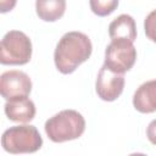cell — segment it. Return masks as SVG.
I'll list each match as a JSON object with an SVG mask.
<instances>
[{
  "label": "cell",
  "mask_w": 156,
  "mask_h": 156,
  "mask_svg": "<svg viewBox=\"0 0 156 156\" xmlns=\"http://www.w3.org/2000/svg\"><path fill=\"white\" fill-rule=\"evenodd\" d=\"M32 57L30 39L20 30H10L1 39L0 62L2 65H26Z\"/></svg>",
  "instance_id": "cell-4"
},
{
  "label": "cell",
  "mask_w": 156,
  "mask_h": 156,
  "mask_svg": "<svg viewBox=\"0 0 156 156\" xmlns=\"http://www.w3.org/2000/svg\"><path fill=\"white\" fill-rule=\"evenodd\" d=\"M124 88L123 73L113 72L105 65L100 68L95 83L98 96L104 101H115L122 94Z\"/></svg>",
  "instance_id": "cell-7"
},
{
  "label": "cell",
  "mask_w": 156,
  "mask_h": 156,
  "mask_svg": "<svg viewBox=\"0 0 156 156\" xmlns=\"http://www.w3.org/2000/svg\"><path fill=\"white\" fill-rule=\"evenodd\" d=\"M1 145L10 154H30L43 145V138L34 126H13L1 136Z\"/></svg>",
  "instance_id": "cell-3"
},
{
  "label": "cell",
  "mask_w": 156,
  "mask_h": 156,
  "mask_svg": "<svg viewBox=\"0 0 156 156\" xmlns=\"http://www.w3.org/2000/svg\"><path fill=\"white\" fill-rule=\"evenodd\" d=\"M118 2L119 0H89L91 11L100 17L111 15L117 9Z\"/></svg>",
  "instance_id": "cell-12"
},
{
  "label": "cell",
  "mask_w": 156,
  "mask_h": 156,
  "mask_svg": "<svg viewBox=\"0 0 156 156\" xmlns=\"http://www.w3.org/2000/svg\"><path fill=\"white\" fill-rule=\"evenodd\" d=\"M37 15L45 22H55L60 20L66 11V0H37Z\"/></svg>",
  "instance_id": "cell-11"
},
{
  "label": "cell",
  "mask_w": 156,
  "mask_h": 156,
  "mask_svg": "<svg viewBox=\"0 0 156 156\" xmlns=\"http://www.w3.org/2000/svg\"><path fill=\"white\" fill-rule=\"evenodd\" d=\"M30 90L32 80L22 71H6L0 77V93L5 100L28 96Z\"/></svg>",
  "instance_id": "cell-6"
},
{
  "label": "cell",
  "mask_w": 156,
  "mask_h": 156,
  "mask_svg": "<svg viewBox=\"0 0 156 156\" xmlns=\"http://www.w3.org/2000/svg\"><path fill=\"white\" fill-rule=\"evenodd\" d=\"M133 106L141 113L156 111V79L143 83L133 96Z\"/></svg>",
  "instance_id": "cell-9"
},
{
  "label": "cell",
  "mask_w": 156,
  "mask_h": 156,
  "mask_svg": "<svg viewBox=\"0 0 156 156\" xmlns=\"http://www.w3.org/2000/svg\"><path fill=\"white\" fill-rule=\"evenodd\" d=\"M45 133L54 143L78 139L85 130V119L76 110H63L45 122Z\"/></svg>",
  "instance_id": "cell-2"
},
{
  "label": "cell",
  "mask_w": 156,
  "mask_h": 156,
  "mask_svg": "<svg viewBox=\"0 0 156 156\" xmlns=\"http://www.w3.org/2000/svg\"><path fill=\"white\" fill-rule=\"evenodd\" d=\"M108 35L113 39H127L134 41L136 39V27L135 21L132 16L123 13L116 17L108 26Z\"/></svg>",
  "instance_id": "cell-10"
},
{
  "label": "cell",
  "mask_w": 156,
  "mask_h": 156,
  "mask_svg": "<svg viewBox=\"0 0 156 156\" xmlns=\"http://www.w3.org/2000/svg\"><path fill=\"white\" fill-rule=\"evenodd\" d=\"M16 2L17 0H0V12L6 13L13 10V7L16 6Z\"/></svg>",
  "instance_id": "cell-15"
},
{
  "label": "cell",
  "mask_w": 156,
  "mask_h": 156,
  "mask_svg": "<svg viewBox=\"0 0 156 156\" xmlns=\"http://www.w3.org/2000/svg\"><path fill=\"white\" fill-rule=\"evenodd\" d=\"M5 113L10 121L27 123L35 116V105L27 96L11 99L5 104Z\"/></svg>",
  "instance_id": "cell-8"
},
{
  "label": "cell",
  "mask_w": 156,
  "mask_h": 156,
  "mask_svg": "<svg viewBox=\"0 0 156 156\" xmlns=\"http://www.w3.org/2000/svg\"><path fill=\"white\" fill-rule=\"evenodd\" d=\"M146 136L151 144L156 145V119L151 121L146 128Z\"/></svg>",
  "instance_id": "cell-14"
},
{
  "label": "cell",
  "mask_w": 156,
  "mask_h": 156,
  "mask_svg": "<svg viewBox=\"0 0 156 156\" xmlns=\"http://www.w3.org/2000/svg\"><path fill=\"white\" fill-rule=\"evenodd\" d=\"M91 51L93 45L88 35L82 32H68L56 45L55 66L62 74H69L90 57Z\"/></svg>",
  "instance_id": "cell-1"
},
{
  "label": "cell",
  "mask_w": 156,
  "mask_h": 156,
  "mask_svg": "<svg viewBox=\"0 0 156 156\" xmlns=\"http://www.w3.org/2000/svg\"><path fill=\"white\" fill-rule=\"evenodd\" d=\"M136 60V49L127 39H113L105 50L104 65L113 72L124 73L129 71Z\"/></svg>",
  "instance_id": "cell-5"
},
{
  "label": "cell",
  "mask_w": 156,
  "mask_h": 156,
  "mask_svg": "<svg viewBox=\"0 0 156 156\" xmlns=\"http://www.w3.org/2000/svg\"><path fill=\"white\" fill-rule=\"evenodd\" d=\"M144 29L147 39L156 43V10L151 11L146 16L144 21Z\"/></svg>",
  "instance_id": "cell-13"
}]
</instances>
